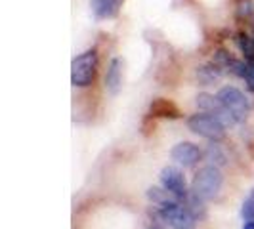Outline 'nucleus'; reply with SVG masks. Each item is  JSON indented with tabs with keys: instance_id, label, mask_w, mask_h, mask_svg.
Returning a JSON list of instances; mask_svg holds the SVG:
<instances>
[{
	"instance_id": "12",
	"label": "nucleus",
	"mask_w": 254,
	"mask_h": 229,
	"mask_svg": "<svg viewBox=\"0 0 254 229\" xmlns=\"http://www.w3.org/2000/svg\"><path fill=\"white\" fill-rule=\"evenodd\" d=\"M197 80L203 84V86H210V84H214L220 75H222V69L218 67V65L210 63V65H201V67H197Z\"/></svg>"
},
{
	"instance_id": "2",
	"label": "nucleus",
	"mask_w": 254,
	"mask_h": 229,
	"mask_svg": "<svg viewBox=\"0 0 254 229\" xmlns=\"http://www.w3.org/2000/svg\"><path fill=\"white\" fill-rule=\"evenodd\" d=\"M222 183H224V176H222L220 168L218 166H204L195 174L193 183H191V193H195L203 201H210L220 193Z\"/></svg>"
},
{
	"instance_id": "9",
	"label": "nucleus",
	"mask_w": 254,
	"mask_h": 229,
	"mask_svg": "<svg viewBox=\"0 0 254 229\" xmlns=\"http://www.w3.org/2000/svg\"><path fill=\"white\" fill-rule=\"evenodd\" d=\"M123 71H125V61L121 57H113L105 73V88L113 96L119 94V90L123 88Z\"/></svg>"
},
{
	"instance_id": "20",
	"label": "nucleus",
	"mask_w": 254,
	"mask_h": 229,
	"mask_svg": "<svg viewBox=\"0 0 254 229\" xmlns=\"http://www.w3.org/2000/svg\"><path fill=\"white\" fill-rule=\"evenodd\" d=\"M253 40H254V29H253Z\"/></svg>"
},
{
	"instance_id": "7",
	"label": "nucleus",
	"mask_w": 254,
	"mask_h": 229,
	"mask_svg": "<svg viewBox=\"0 0 254 229\" xmlns=\"http://www.w3.org/2000/svg\"><path fill=\"white\" fill-rule=\"evenodd\" d=\"M161 183L166 191H170L174 197L178 199H186L188 193V183H186V176L184 172L176 168V166H166L161 170Z\"/></svg>"
},
{
	"instance_id": "4",
	"label": "nucleus",
	"mask_w": 254,
	"mask_h": 229,
	"mask_svg": "<svg viewBox=\"0 0 254 229\" xmlns=\"http://www.w3.org/2000/svg\"><path fill=\"white\" fill-rule=\"evenodd\" d=\"M218 100L224 103V107L228 109L229 113L233 114L235 122H245L247 116L251 114V100L243 94L239 88L235 86H224L218 90Z\"/></svg>"
},
{
	"instance_id": "17",
	"label": "nucleus",
	"mask_w": 254,
	"mask_h": 229,
	"mask_svg": "<svg viewBox=\"0 0 254 229\" xmlns=\"http://www.w3.org/2000/svg\"><path fill=\"white\" fill-rule=\"evenodd\" d=\"M241 216L245 222H254V189L251 191V195L245 199V203L241 206Z\"/></svg>"
},
{
	"instance_id": "14",
	"label": "nucleus",
	"mask_w": 254,
	"mask_h": 229,
	"mask_svg": "<svg viewBox=\"0 0 254 229\" xmlns=\"http://www.w3.org/2000/svg\"><path fill=\"white\" fill-rule=\"evenodd\" d=\"M235 42H237L239 50L243 52L245 59H247V61H254V40H253V37H249V35H245V33H239L237 38H235Z\"/></svg>"
},
{
	"instance_id": "1",
	"label": "nucleus",
	"mask_w": 254,
	"mask_h": 229,
	"mask_svg": "<svg viewBox=\"0 0 254 229\" xmlns=\"http://www.w3.org/2000/svg\"><path fill=\"white\" fill-rule=\"evenodd\" d=\"M98 73V52L86 50L78 54L71 63V84L75 88H86L94 82Z\"/></svg>"
},
{
	"instance_id": "13",
	"label": "nucleus",
	"mask_w": 254,
	"mask_h": 229,
	"mask_svg": "<svg viewBox=\"0 0 254 229\" xmlns=\"http://www.w3.org/2000/svg\"><path fill=\"white\" fill-rule=\"evenodd\" d=\"M237 19L253 25L254 29V0H239L237 2Z\"/></svg>"
},
{
	"instance_id": "11",
	"label": "nucleus",
	"mask_w": 254,
	"mask_h": 229,
	"mask_svg": "<svg viewBox=\"0 0 254 229\" xmlns=\"http://www.w3.org/2000/svg\"><path fill=\"white\" fill-rule=\"evenodd\" d=\"M149 113H151V116H161V118H180L182 116L178 105L172 103L170 100H165V98L153 100L149 105Z\"/></svg>"
},
{
	"instance_id": "15",
	"label": "nucleus",
	"mask_w": 254,
	"mask_h": 229,
	"mask_svg": "<svg viewBox=\"0 0 254 229\" xmlns=\"http://www.w3.org/2000/svg\"><path fill=\"white\" fill-rule=\"evenodd\" d=\"M170 195H172V193L166 191L165 187H163V189H159V187H149V189H147V199H149L153 204H157V206H161V204L172 201Z\"/></svg>"
},
{
	"instance_id": "6",
	"label": "nucleus",
	"mask_w": 254,
	"mask_h": 229,
	"mask_svg": "<svg viewBox=\"0 0 254 229\" xmlns=\"http://www.w3.org/2000/svg\"><path fill=\"white\" fill-rule=\"evenodd\" d=\"M197 107L204 111V113H210L214 114L218 120L228 128L231 124H235V118L233 114L229 113L228 109L224 107V103L218 100V96H210V94H199L197 96Z\"/></svg>"
},
{
	"instance_id": "3",
	"label": "nucleus",
	"mask_w": 254,
	"mask_h": 229,
	"mask_svg": "<svg viewBox=\"0 0 254 229\" xmlns=\"http://www.w3.org/2000/svg\"><path fill=\"white\" fill-rule=\"evenodd\" d=\"M188 128L193 134L206 138L210 141H220L226 136V126L210 113H195L188 118Z\"/></svg>"
},
{
	"instance_id": "18",
	"label": "nucleus",
	"mask_w": 254,
	"mask_h": 229,
	"mask_svg": "<svg viewBox=\"0 0 254 229\" xmlns=\"http://www.w3.org/2000/svg\"><path fill=\"white\" fill-rule=\"evenodd\" d=\"M247 63H249V71H247V76H245V80H247L249 88L254 92V61H247Z\"/></svg>"
},
{
	"instance_id": "19",
	"label": "nucleus",
	"mask_w": 254,
	"mask_h": 229,
	"mask_svg": "<svg viewBox=\"0 0 254 229\" xmlns=\"http://www.w3.org/2000/svg\"><path fill=\"white\" fill-rule=\"evenodd\" d=\"M243 229H254V222H247V224L243 226Z\"/></svg>"
},
{
	"instance_id": "5",
	"label": "nucleus",
	"mask_w": 254,
	"mask_h": 229,
	"mask_svg": "<svg viewBox=\"0 0 254 229\" xmlns=\"http://www.w3.org/2000/svg\"><path fill=\"white\" fill-rule=\"evenodd\" d=\"M157 212L163 218V222H166L172 229H195V224H197V218L191 214L190 208L182 206L176 201H168L157 206Z\"/></svg>"
},
{
	"instance_id": "8",
	"label": "nucleus",
	"mask_w": 254,
	"mask_h": 229,
	"mask_svg": "<svg viewBox=\"0 0 254 229\" xmlns=\"http://www.w3.org/2000/svg\"><path fill=\"white\" fill-rule=\"evenodd\" d=\"M170 157H172V161H176V163L182 165L184 168H191V166H195L201 161L203 153H201V149H199L195 143H191V141H182V143H176V145L172 147Z\"/></svg>"
},
{
	"instance_id": "10",
	"label": "nucleus",
	"mask_w": 254,
	"mask_h": 229,
	"mask_svg": "<svg viewBox=\"0 0 254 229\" xmlns=\"http://www.w3.org/2000/svg\"><path fill=\"white\" fill-rule=\"evenodd\" d=\"M90 8L96 19H111L119 13L121 0H90Z\"/></svg>"
},
{
	"instance_id": "16",
	"label": "nucleus",
	"mask_w": 254,
	"mask_h": 229,
	"mask_svg": "<svg viewBox=\"0 0 254 229\" xmlns=\"http://www.w3.org/2000/svg\"><path fill=\"white\" fill-rule=\"evenodd\" d=\"M206 157H208V161L210 163H214V166H222L226 163V155L220 151V147L216 145V141H212L210 145H208V149H206Z\"/></svg>"
}]
</instances>
